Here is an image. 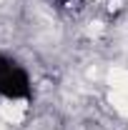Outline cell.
Wrapping results in <instances>:
<instances>
[{
	"label": "cell",
	"mask_w": 128,
	"mask_h": 130,
	"mask_svg": "<svg viewBox=\"0 0 128 130\" xmlns=\"http://www.w3.org/2000/svg\"><path fill=\"white\" fill-rule=\"evenodd\" d=\"M0 95L5 98H30V80L23 68L10 58L0 55Z\"/></svg>",
	"instance_id": "cell-1"
}]
</instances>
